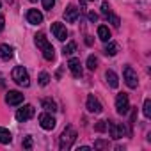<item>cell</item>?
Masks as SVG:
<instances>
[{"mask_svg":"<svg viewBox=\"0 0 151 151\" xmlns=\"http://www.w3.org/2000/svg\"><path fill=\"white\" fill-rule=\"evenodd\" d=\"M89 20H91V22H96V20H98V14H96V13H89Z\"/></svg>","mask_w":151,"mask_h":151,"instance_id":"obj_32","label":"cell"},{"mask_svg":"<svg viewBox=\"0 0 151 151\" xmlns=\"http://www.w3.org/2000/svg\"><path fill=\"white\" fill-rule=\"evenodd\" d=\"M30 2H36V0H30Z\"/></svg>","mask_w":151,"mask_h":151,"instance_id":"obj_33","label":"cell"},{"mask_svg":"<svg viewBox=\"0 0 151 151\" xmlns=\"http://www.w3.org/2000/svg\"><path fill=\"white\" fill-rule=\"evenodd\" d=\"M23 147H25V149H30V147H32V139H30V137H27V139L23 140Z\"/></svg>","mask_w":151,"mask_h":151,"instance_id":"obj_29","label":"cell"},{"mask_svg":"<svg viewBox=\"0 0 151 151\" xmlns=\"http://www.w3.org/2000/svg\"><path fill=\"white\" fill-rule=\"evenodd\" d=\"M68 68H69V71H71L73 77H77V78L82 77V62H80V59L71 57L69 62H68Z\"/></svg>","mask_w":151,"mask_h":151,"instance_id":"obj_9","label":"cell"},{"mask_svg":"<svg viewBox=\"0 0 151 151\" xmlns=\"http://www.w3.org/2000/svg\"><path fill=\"white\" fill-rule=\"evenodd\" d=\"M93 2H94V0H93Z\"/></svg>","mask_w":151,"mask_h":151,"instance_id":"obj_35","label":"cell"},{"mask_svg":"<svg viewBox=\"0 0 151 151\" xmlns=\"http://www.w3.org/2000/svg\"><path fill=\"white\" fill-rule=\"evenodd\" d=\"M117 52H119V46H117L116 43L109 41V45L105 46V53H107V55H110V57H114V55H116Z\"/></svg>","mask_w":151,"mask_h":151,"instance_id":"obj_20","label":"cell"},{"mask_svg":"<svg viewBox=\"0 0 151 151\" xmlns=\"http://www.w3.org/2000/svg\"><path fill=\"white\" fill-rule=\"evenodd\" d=\"M123 80L126 82V86L130 89H135L139 86V77H137V73H135V69L132 66H124V69H123Z\"/></svg>","mask_w":151,"mask_h":151,"instance_id":"obj_4","label":"cell"},{"mask_svg":"<svg viewBox=\"0 0 151 151\" xmlns=\"http://www.w3.org/2000/svg\"><path fill=\"white\" fill-rule=\"evenodd\" d=\"M142 112H144L146 117L151 116V100H146V101H144V109H142Z\"/></svg>","mask_w":151,"mask_h":151,"instance_id":"obj_24","label":"cell"},{"mask_svg":"<svg viewBox=\"0 0 151 151\" xmlns=\"http://www.w3.org/2000/svg\"><path fill=\"white\" fill-rule=\"evenodd\" d=\"M0 7H2V2H0Z\"/></svg>","mask_w":151,"mask_h":151,"instance_id":"obj_34","label":"cell"},{"mask_svg":"<svg viewBox=\"0 0 151 151\" xmlns=\"http://www.w3.org/2000/svg\"><path fill=\"white\" fill-rule=\"evenodd\" d=\"M98 37H100L103 43H109V41H110V37H112V34H110L109 27H105V25H100V27H98Z\"/></svg>","mask_w":151,"mask_h":151,"instance_id":"obj_15","label":"cell"},{"mask_svg":"<svg viewBox=\"0 0 151 151\" xmlns=\"http://www.w3.org/2000/svg\"><path fill=\"white\" fill-rule=\"evenodd\" d=\"M27 22L32 23V25H39V23L43 22V14H41L37 9H30V11L27 13Z\"/></svg>","mask_w":151,"mask_h":151,"instance_id":"obj_14","label":"cell"},{"mask_svg":"<svg viewBox=\"0 0 151 151\" xmlns=\"http://www.w3.org/2000/svg\"><path fill=\"white\" fill-rule=\"evenodd\" d=\"M53 6H55V0H43V7H45V9L50 11Z\"/></svg>","mask_w":151,"mask_h":151,"instance_id":"obj_26","label":"cell"},{"mask_svg":"<svg viewBox=\"0 0 151 151\" xmlns=\"http://www.w3.org/2000/svg\"><path fill=\"white\" fill-rule=\"evenodd\" d=\"M101 13H103V14H109V13H110V6H109V2H103V4H101Z\"/></svg>","mask_w":151,"mask_h":151,"instance_id":"obj_28","label":"cell"},{"mask_svg":"<svg viewBox=\"0 0 151 151\" xmlns=\"http://www.w3.org/2000/svg\"><path fill=\"white\" fill-rule=\"evenodd\" d=\"M4 27H6V18L0 14V30H4Z\"/></svg>","mask_w":151,"mask_h":151,"instance_id":"obj_31","label":"cell"},{"mask_svg":"<svg viewBox=\"0 0 151 151\" xmlns=\"http://www.w3.org/2000/svg\"><path fill=\"white\" fill-rule=\"evenodd\" d=\"M48 82H50V75L43 71V73L39 75V84H41V86H48Z\"/></svg>","mask_w":151,"mask_h":151,"instance_id":"obj_23","label":"cell"},{"mask_svg":"<svg viewBox=\"0 0 151 151\" xmlns=\"http://www.w3.org/2000/svg\"><path fill=\"white\" fill-rule=\"evenodd\" d=\"M6 103L7 105H20V103H23V94L20 93V91H9L7 94H6Z\"/></svg>","mask_w":151,"mask_h":151,"instance_id":"obj_12","label":"cell"},{"mask_svg":"<svg viewBox=\"0 0 151 151\" xmlns=\"http://www.w3.org/2000/svg\"><path fill=\"white\" fill-rule=\"evenodd\" d=\"M94 147H101V149H103V147H109V142H103V140H96V142H94Z\"/></svg>","mask_w":151,"mask_h":151,"instance_id":"obj_30","label":"cell"},{"mask_svg":"<svg viewBox=\"0 0 151 151\" xmlns=\"http://www.w3.org/2000/svg\"><path fill=\"white\" fill-rule=\"evenodd\" d=\"M107 18H110V22H112V25L114 27H119V18L116 16V14H112V13H109V14H105Z\"/></svg>","mask_w":151,"mask_h":151,"instance_id":"obj_25","label":"cell"},{"mask_svg":"<svg viewBox=\"0 0 151 151\" xmlns=\"http://www.w3.org/2000/svg\"><path fill=\"white\" fill-rule=\"evenodd\" d=\"M78 14H80L78 7L73 6V4H69V6L66 7V11H64V18H66V22H69V23H75V22H77V20H78Z\"/></svg>","mask_w":151,"mask_h":151,"instance_id":"obj_11","label":"cell"},{"mask_svg":"<svg viewBox=\"0 0 151 151\" xmlns=\"http://www.w3.org/2000/svg\"><path fill=\"white\" fill-rule=\"evenodd\" d=\"M36 45H37V48L43 52V57H45L46 60H53V57H55V50H53V46L48 43V39L45 37L43 32L36 34Z\"/></svg>","mask_w":151,"mask_h":151,"instance_id":"obj_1","label":"cell"},{"mask_svg":"<svg viewBox=\"0 0 151 151\" xmlns=\"http://www.w3.org/2000/svg\"><path fill=\"white\" fill-rule=\"evenodd\" d=\"M87 68H89L91 71H94V69L98 68V59H96L94 55H89V57H87Z\"/></svg>","mask_w":151,"mask_h":151,"instance_id":"obj_22","label":"cell"},{"mask_svg":"<svg viewBox=\"0 0 151 151\" xmlns=\"http://www.w3.org/2000/svg\"><path fill=\"white\" fill-rule=\"evenodd\" d=\"M39 124H41V128H45V130H53L55 124H57V121H55V117H53L52 114L45 112V114L39 116Z\"/></svg>","mask_w":151,"mask_h":151,"instance_id":"obj_8","label":"cell"},{"mask_svg":"<svg viewBox=\"0 0 151 151\" xmlns=\"http://www.w3.org/2000/svg\"><path fill=\"white\" fill-rule=\"evenodd\" d=\"M116 110H117V114H121V116L128 114V110H130V100H128V94L119 93V94L116 96Z\"/></svg>","mask_w":151,"mask_h":151,"instance_id":"obj_5","label":"cell"},{"mask_svg":"<svg viewBox=\"0 0 151 151\" xmlns=\"http://www.w3.org/2000/svg\"><path fill=\"white\" fill-rule=\"evenodd\" d=\"M86 107H87V110L89 112H93V114H100L101 110H103V107H101V103L94 98V94H89L87 96V101H86Z\"/></svg>","mask_w":151,"mask_h":151,"instance_id":"obj_10","label":"cell"},{"mask_svg":"<svg viewBox=\"0 0 151 151\" xmlns=\"http://www.w3.org/2000/svg\"><path fill=\"white\" fill-rule=\"evenodd\" d=\"M34 114H36V110H34L32 105H23L22 109H18L16 119H18V121H29V119L34 117Z\"/></svg>","mask_w":151,"mask_h":151,"instance_id":"obj_7","label":"cell"},{"mask_svg":"<svg viewBox=\"0 0 151 151\" xmlns=\"http://www.w3.org/2000/svg\"><path fill=\"white\" fill-rule=\"evenodd\" d=\"M13 46H9V45H0V59H4V60H7V59H11L13 57Z\"/></svg>","mask_w":151,"mask_h":151,"instance_id":"obj_17","label":"cell"},{"mask_svg":"<svg viewBox=\"0 0 151 151\" xmlns=\"http://www.w3.org/2000/svg\"><path fill=\"white\" fill-rule=\"evenodd\" d=\"M107 130L110 132V137L112 139H121L124 133H126V130H124V126L123 124H117V123H114V121H109L107 123Z\"/></svg>","mask_w":151,"mask_h":151,"instance_id":"obj_6","label":"cell"},{"mask_svg":"<svg viewBox=\"0 0 151 151\" xmlns=\"http://www.w3.org/2000/svg\"><path fill=\"white\" fill-rule=\"evenodd\" d=\"M52 32L59 41H66V37H68V30L62 23H52Z\"/></svg>","mask_w":151,"mask_h":151,"instance_id":"obj_13","label":"cell"},{"mask_svg":"<svg viewBox=\"0 0 151 151\" xmlns=\"http://www.w3.org/2000/svg\"><path fill=\"white\" fill-rule=\"evenodd\" d=\"M41 105H43V109H45L46 112H55V110H57V103H55L52 98H45V100L41 101Z\"/></svg>","mask_w":151,"mask_h":151,"instance_id":"obj_19","label":"cell"},{"mask_svg":"<svg viewBox=\"0 0 151 151\" xmlns=\"http://www.w3.org/2000/svg\"><path fill=\"white\" fill-rule=\"evenodd\" d=\"M75 50H77V43H73V41H71V43H68V45L62 48V53H64V55H73Z\"/></svg>","mask_w":151,"mask_h":151,"instance_id":"obj_21","label":"cell"},{"mask_svg":"<svg viewBox=\"0 0 151 151\" xmlns=\"http://www.w3.org/2000/svg\"><path fill=\"white\" fill-rule=\"evenodd\" d=\"M13 80L18 86H22V87H29L30 86V77H29V73H27V69L23 66H16L13 69Z\"/></svg>","mask_w":151,"mask_h":151,"instance_id":"obj_2","label":"cell"},{"mask_svg":"<svg viewBox=\"0 0 151 151\" xmlns=\"http://www.w3.org/2000/svg\"><path fill=\"white\" fill-rule=\"evenodd\" d=\"M105 78H107V82H109V86H110V87H114V89H116V87L119 86V78H117V75H116L112 69H109V71L105 73Z\"/></svg>","mask_w":151,"mask_h":151,"instance_id":"obj_16","label":"cell"},{"mask_svg":"<svg viewBox=\"0 0 151 151\" xmlns=\"http://www.w3.org/2000/svg\"><path fill=\"white\" fill-rule=\"evenodd\" d=\"M13 140V135L7 128H2L0 126V144H9Z\"/></svg>","mask_w":151,"mask_h":151,"instance_id":"obj_18","label":"cell"},{"mask_svg":"<svg viewBox=\"0 0 151 151\" xmlns=\"http://www.w3.org/2000/svg\"><path fill=\"white\" fill-rule=\"evenodd\" d=\"M75 140H77V132H75L71 126H68V128L62 132V135H60L59 147H60V149H69V147L73 146Z\"/></svg>","mask_w":151,"mask_h":151,"instance_id":"obj_3","label":"cell"},{"mask_svg":"<svg viewBox=\"0 0 151 151\" xmlns=\"http://www.w3.org/2000/svg\"><path fill=\"white\" fill-rule=\"evenodd\" d=\"M105 130H107V121H98L96 132H105Z\"/></svg>","mask_w":151,"mask_h":151,"instance_id":"obj_27","label":"cell"}]
</instances>
